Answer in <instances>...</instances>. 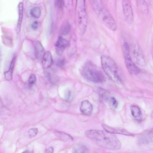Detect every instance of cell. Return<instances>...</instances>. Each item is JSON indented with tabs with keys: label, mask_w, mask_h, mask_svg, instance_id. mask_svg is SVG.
<instances>
[{
	"label": "cell",
	"mask_w": 153,
	"mask_h": 153,
	"mask_svg": "<svg viewBox=\"0 0 153 153\" xmlns=\"http://www.w3.org/2000/svg\"><path fill=\"white\" fill-rule=\"evenodd\" d=\"M85 136L100 146L113 150L120 149L121 143L113 134L105 130L91 129L86 131Z\"/></svg>",
	"instance_id": "cell-1"
},
{
	"label": "cell",
	"mask_w": 153,
	"mask_h": 153,
	"mask_svg": "<svg viewBox=\"0 0 153 153\" xmlns=\"http://www.w3.org/2000/svg\"><path fill=\"white\" fill-rule=\"evenodd\" d=\"M93 10L101 22L109 29L115 31L117 25L115 20L101 0L91 1Z\"/></svg>",
	"instance_id": "cell-2"
},
{
	"label": "cell",
	"mask_w": 153,
	"mask_h": 153,
	"mask_svg": "<svg viewBox=\"0 0 153 153\" xmlns=\"http://www.w3.org/2000/svg\"><path fill=\"white\" fill-rule=\"evenodd\" d=\"M100 59L102 67L107 75L114 82H119V70L114 60L107 55H102Z\"/></svg>",
	"instance_id": "cell-3"
},
{
	"label": "cell",
	"mask_w": 153,
	"mask_h": 153,
	"mask_svg": "<svg viewBox=\"0 0 153 153\" xmlns=\"http://www.w3.org/2000/svg\"><path fill=\"white\" fill-rule=\"evenodd\" d=\"M81 73L85 79L94 82L100 83L105 80L102 72L90 61L87 62L83 66Z\"/></svg>",
	"instance_id": "cell-4"
},
{
	"label": "cell",
	"mask_w": 153,
	"mask_h": 153,
	"mask_svg": "<svg viewBox=\"0 0 153 153\" xmlns=\"http://www.w3.org/2000/svg\"><path fill=\"white\" fill-rule=\"evenodd\" d=\"M122 48L125 65L128 72L132 75L138 74L140 72V70L132 59L130 53V48L127 42H123Z\"/></svg>",
	"instance_id": "cell-5"
},
{
	"label": "cell",
	"mask_w": 153,
	"mask_h": 153,
	"mask_svg": "<svg viewBox=\"0 0 153 153\" xmlns=\"http://www.w3.org/2000/svg\"><path fill=\"white\" fill-rule=\"evenodd\" d=\"M76 11L79 29L80 33L83 34L86 29L87 25V16L86 10L85 1H77Z\"/></svg>",
	"instance_id": "cell-6"
},
{
	"label": "cell",
	"mask_w": 153,
	"mask_h": 153,
	"mask_svg": "<svg viewBox=\"0 0 153 153\" xmlns=\"http://www.w3.org/2000/svg\"><path fill=\"white\" fill-rule=\"evenodd\" d=\"M130 51V53L138 65L144 66L145 64V59L142 51L139 46L137 45H133Z\"/></svg>",
	"instance_id": "cell-7"
},
{
	"label": "cell",
	"mask_w": 153,
	"mask_h": 153,
	"mask_svg": "<svg viewBox=\"0 0 153 153\" xmlns=\"http://www.w3.org/2000/svg\"><path fill=\"white\" fill-rule=\"evenodd\" d=\"M122 6L123 14L127 21L131 23L133 19V14L131 2L129 0L122 1Z\"/></svg>",
	"instance_id": "cell-8"
},
{
	"label": "cell",
	"mask_w": 153,
	"mask_h": 153,
	"mask_svg": "<svg viewBox=\"0 0 153 153\" xmlns=\"http://www.w3.org/2000/svg\"><path fill=\"white\" fill-rule=\"evenodd\" d=\"M68 42L62 36L58 39L55 44L56 52L59 56H61L68 46Z\"/></svg>",
	"instance_id": "cell-9"
},
{
	"label": "cell",
	"mask_w": 153,
	"mask_h": 153,
	"mask_svg": "<svg viewBox=\"0 0 153 153\" xmlns=\"http://www.w3.org/2000/svg\"><path fill=\"white\" fill-rule=\"evenodd\" d=\"M102 126L105 130L111 133L121 134L130 136H134L133 134L124 129L112 127L104 124H103Z\"/></svg>",
	"instance_id": "cell-10"
},
{
	"label": "cell",
	"mask_w": 153,
	"mask_h": 153,
	"mask_svg": "<svg viewBox=\"0 0 153 153\" xmlns=\"http://www.w3.org/2000/svg\"><path fill=\"white\" fill-rule=\"evenodd\" d=\"M80 110L83 114L90 116L93 111V106L88 101L85 100L82 102Z\"/></svg>",
	"instance_id": "cell-11"
},
{
	"label": "cell",
	"mask_w": 153,
	"mask_h": 153,
	"mask_svg": "<svg viewBox=\"0 0 153 153\" xmlns=\"http://www.w3.org/2000/svg\"><path fill=\"white\" fill-rule=\"evenodd\" d=\"M53 63V59L51 52L47 51L45 52L42 59V64L44 68H49Z\"/></svg>",
	"instance_id": "cell-12"
},
{
	"label": "cell",
	"mask_w": 153,
	"mask_h": 153,
	"mask_svg": "<svg viewBox=\"0 0 153 153\" xmlns=\"http://www.w3.org/2000/svg\"><path fill=\"white\" fill-rule=\"evenodd\" d=\"M35 52L36 57L39 59H42L45 53L44 48L39 41L37 42L36 44Z\"/></svg>",
	"instance_id": "cell-13"
},
{
	"label": "cell",
	"mask_w": 153,
	"mask_h": 153,
	"mask_svg": "<svg viewBox=\"0 0 153 153\" xmlns=\"http://www.w3.org/2000/svg\"><path fill=\"white\" fill-rule=\"evenodd\" d=\"M19 17L17 27L16 33L17 34L19 33L20 30L21 26L23 16V4L22 2H20L18 5Z\"/></svg>",
	"instance_id": "cell-14"
},
{
	"label": "cell",
	"mask_w": 153,
	"mask_h": 153,
	"mask_svg": "<svg viewBox=\"0 0 153 153\" xmlns=\"http://www.w3.org/2000/svg\"><path fill=\"white\" fill-rule=\"evenodd\" d=\"M15 57L14 56L11 62L10 68L8 71H5L4 74L5 79L8 81L12 79V78L14 66Z\"/></svg>",
	"instance_id": "cell-15"
},
{
	"label": "cell",
	"mask_w": 153,
	"mask_h": 153,
	"mask_svg": "<svg viewBox=\"0 0 153 153\" xmlns=\"http://www.w3.org/2000/svg\"><path fill=\"white\" fill-rule=\"evenodd\" d=\"M55 133L59 138L63 140L66 141L73 140V138L71 135L65 132L56 131Z\"/></svg>",
	"instance_id": "cell-16"
},
{
	"label": "cell",
	"mask_w": 153,
	"mask_h": 153,
	"mask_svg": "<svg viewBox=\"0 0 153 153\" xmlns=\"http://www.w3.org/2000/svg\"><path fill=\"white\" fill-rule=\"evenodd\" d=\"M88 150L85 146L79 145L73 149L72 153H88Z\"/></svg>",
	"instance_id": "cell-17"
},
{
	"label": "cell",
	"mask_w": 153,
	"mask_h": 153,
	"mask_svg": "<svg viewBox=\"0 0 153 153\" xmlns=\"http://www.w3.org/2000/svg\"><path fill=\"white\" fill-rule=\"evenodd\" d=\"M30 14L31 16L34 18H39L41 15V9L39 7H33L31 9Z\"/></svg>",
	"instance_id": "cell-18"
},
{
	"label": "cell",
	"mask_w": 153,
	"mask_h": 153,
	"mask_svg": "<svg viewBox=\"0 0 153 153\" xmlns=\"http://www.w3.org/2000/svg\"><path fill=\"white\" fill-rule=\"evenodd\" d=\"M130 108L131 114L133 117H137L140 115L141 112L138 107L132 105L130 106Z\"/></svg>",
	"instance_id": "cell-19"
},
{
	"label": "cell",
	"mask_w": 153,
	"mask_h": 153,
	"mask_svg": "<svg viewBox=\"0 0 153 153\" xmlns=\"http://www.w3.org/2000/svg\"><path fill=\"white\" fill-rule=\"evenodd\" d=\"M70 30V26L69 24L66 23L64 24L61 27L60 33L62 35H65L69 33Z\"/></svg>",
	"instance_id": "cell-20"
},
{
	"label": "cell",
	"mask_w": 153,
	"mask_h": 153,
	"mask_svg": "<svg viewBox=\"0 0 153 153\" xmlns=\"http://www.w3.org/2000/svg\"><path fill=\"white\" fill-rule=\"evenodd\" d=\"M137 4L138 7L143 12L146 13L148 10V5L144 1H137Z\"/></svg>",
	"instance_id": "cell-21"
},
{
	"label": "cell",
	"mask_w": 153,
	"mask_h": 153,
	"mask_svg": "<svg viewBox=\"0 0 153 153\" xmlns=\"http://www.w3.org/2000/svg\"><path fill=\"white\" fill-rule=\"evenodd\" d=\"M38 129L36 128H33L30 129L28 131L29 136L30 137L35 136L38 133Z\"/></svg>",
	"instance_id": "cell-22"
},
{
	"label": "cell",
	"mask_w": 153,
	"mask_h": 153,
	"mask_svg": "<svg viewBox=\"0 0 153 153\" xmlns=\"http://www.w3.org/2000/svg\"><path fill=\"white\" fill-rule=\"evenodd\" d=\"M36 80V76L34 74H31L30 76L28 81V85L31 86L35 84Z\"/></svg>",
	"instance_id": "cell-23"
},
{
	"label": "cell",
	"mask_w": 153,
	"mask_h": 153,
	"mask_svg": "<svg viewBox=\"0 0 153 153\" xmlns=\"http://www.w3.org/2000/svg\"><path fill=\"white\" fill-rule=\"evenodd\" d=\"M109 102L111 105L114 108H116L118 105V102L117 100L114 97L110 98Z\"/></svg>",
	"instance_id": "cell-24"
},
{
	"label": "cell",
	"mask_w": 153,
	"mask_h": 153,
	"mask_svg": "<svg viewBox=\"0 0 153 153\" xmlns=\"http://www.w3.org/2000/svg\"><path fill=\"white\" fill-rule=\"evenodd\" d=\"M65 99L66 101L68 102L72 100V93L71 91H67L65 94Z\"/></svg>",
	"instance_id": "cell-25"
},
{
	"label": "cell",
	"mask_w": 153,
	"mask_h": 153,
	"mask_svg": "<svg viewBox=\"0 0 153 153\" xmlns=\"http://www.w3.org/2000/svg\"><path fill=\"white\" fill-rule=\"evenodd\" d=\"M56 64L58 66L62 67L65 64V61L63 59H59L57 61Z\"/></svg>",
	"instance_id": "cell-26"
},
{
	"label": "cell",
	"mask_w": 153,
	"mask_h": 153,
	"mask_svg": "<svg viewBox=\"0 0 153 153\" xmlns=\"http://www.w3.org/2000/svg\"><path fill=\"white\" fill-rule=\"evenodd\" d=\"M56 4L58 7L62 8L64 4V2L62 0H57L56 1Z\"/></svg>",
	"instance_id": "cell-27"
},
{
	"label": "cell",
	"mask_w": 153,
	"mask_h": 153,
	"mask_svg": "<svg viewBox=\"0 0 153 153\" xmlns=\"http://www.w3.org/2000/svg\"><path fill=\"white\" fill-rule=\"evenodd\" d=\"M39 26V22L37 21H34L32 23L31 27L33 29V30H36Z\"/></svg>",
	"instance_id": "cell-28"
},
{
	"label": "cell",
	"mask_w": 153,
	"mask_h": 153,
	"mask_svg": "<svg viewBox=\"0 0 153 153\" xmlns=\"http://www.w3.org/2000/svg\"><path fill=\"white\" fill-rule=\"evenodd\" d=\"M54 149L53 147H50L47 149L46 151V153H53Z\"/></svg>",
	"instance_id": "cell-29"
},
{
	"label": "cell",
	"mask_w": 153,
	"mask_h": 153,
	"mask_svg": "<svg viewBox=\"0 0 153 153\" xmlns=\"http://www.w3.org/2000/svg\"><path fill=\"white\" fill-rule=\"evenodd\" d=\"M22 153H33V152L31 151L26 150L23 152Z\"/></svg>",
	"instance_id": "cell-30"
},
{
	"label": "cell",
	"mask_w": 153,
	"mask_h": 153,
	"mask_svg": "<svg viewBox=\"0 0 153 153\" xmlns=\"http://www.w3.org/2000/svg\"><path fill=\"white\" fill-rule=\"evenodd\" d=\"M0 56H1V53H0Z\"/></svg>",
	"instance_id": "cell-31"
}]
</instances>
